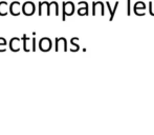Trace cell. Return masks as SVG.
<instances>
[{
    "instance_id": "obj_2",
    "label": "cell",
    "mask_w": 154,
    "mask_h": 135,
    "mask_svg": "<svg viewBox=\"0 0 154 135\" xmlns=\"http://www.w3.org/2000/svg\"><path fill=\"white\" fill-rule=\"evenodd\" d=\"M97 13L100 15H102V16L105 15V5H104V3L102 1L92 2V15L95 16Z\"/></svg>"
},
{
    "instance_id": "obj_3",
    "label": "cell",
    "mask_w": 154,
    "mask_h": 135,
    "mask_svg": "<svg viewBox=\"0 0 154 135\" xmlns=\"http://www.w3.org/2000/svg\"><path fill=\"white\" fill-rule=\"evenodd\" d=\"M35 4L34 2L32 1H26L23 3V6H22V12L24 15H26V16H31L35 13Z\"/></svg>"
},
{
    "instance_id": "obj_9",
    "label": "cell",
    "mask_w": 154,
    "mask_h": 135,
    "mask_svg": "<svg viewBox=\"0 0 154 135\" xmlns=\"http://www.w3.org/2000/svg\"><path fill=\"white\" fill-rule=\"evenodd\" d=\"M131 14V0H127V15Z\"/></svg>"
},
{
    "instance_id": "obj_5",
    "label": "cell",
    "mask_w": 154,
    "mask_h": 135,
    "mask_svg": "<svg viewBox=\"0 0 154 135\" xmlns=\"http://www.w3.org/2000/svg\"><path fill=\"white\" fill-rule=\"evenodd\" d=\"M79 5L81 6V8L78 10V14L80 15V16H83V15H88L89 14V12H88V10H89V8H88V3L86 1H80L79 2Z\"/></svg>"
},
{
    "instance_id": "obj_8",
    "label": "cell",
    "mask_w": 154,
    "mask_h": 135,
    "mask_svg": "<svg viewBox=\"0 0 154 135\" xmlns=\"http://www.w3.org/2000/svg\"><path fill=\"white\" fill-rule=\"evenodd\" d=\"M8 2L6 1H0V16H5L8 15Z\"/></svg>"
},
{
    "instance_id": "obj_4",
    "label": "cell",
    "mask_w": 154,
    "mask_h": 135,
    "mask_svg": "<svg viewBox=\"0 0 154 135\" xmlns=\"http://www.w3.org/2000/svg\"><path fill=\"white\" fill-rule=\"evenodd\" d=\"M145 8H146V4L143 1H137L133 5V11L137 16H144L146 13H145Z\"/></svg>"
},
{
    "instance_id": "obj_10",
    "label": "cell",
    "mask_w": 154,
    "mask_h": 135,
    "mask_svg": "<svg viewBox=\"0 0 154 135\" xmlns=\"http://www.w3.org/2000/svg\"><path fill=\"white\" fill-rule=\"evenodd\" d=\"M153 2H149V11H150V14L154 16V10H153Z\"/></svg>"
},
{
    "instance_id": "obj_1",
    "label": "cell",
    "mask_w": 154,
    "mask_h": 135,
    "mask_svg": "<svg viewBox=\"0 0 154 135\" xmlns=\"http://www.w3.org/2000/svg\"><path fill=\"white\" fill-rule=\"evenodd\" d=\"M63 6V15H62V20L65 21V18H66V15L68 16H71V15L75 13V4L71 1H67V2H63L62 3Z\"/></svg>"
},
{
    "instance_id": "obj_6",
    "label": "cell",
    "mask_w": 154,
    "mask_h": 135,
    "mask_svg": "<svg viewBox=\"0 0 154 135\" xmlns=\"http://www.w3.org/2000/svg\"><path fill=\"white\" fill-rule=\"evenodd\" d=\"M119 3L120 2L119 1H116V3H114V6L113 8H111V5H110V3L109 2H106V6H107V8L109 10V13H110V18H109V20L111 21V20H113V18H114V15H116V10H118V8H119Z\"/></svg>"
},
{
    "instance_id": "obj_7",
    "label": "cell",
    "mask_w": 154,
    "mask_h": 135,
    "mask_svg": "<svg viewBox=\"0 0 154 135\" xmlns=\"http://www.w3.org/2000/svg\"><path fill=\"white\" fill-rule=\"evenodd\" d=\"M19 8H20V2H19V1L13 2V3L11 4V6H10V10H11L12 15H14V16H18V15L20 14Z\"/></svg>"
}]
</instances>
